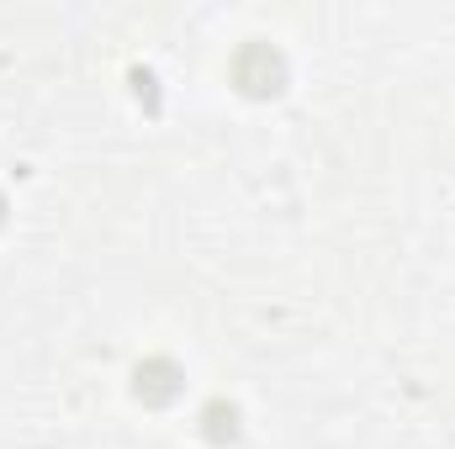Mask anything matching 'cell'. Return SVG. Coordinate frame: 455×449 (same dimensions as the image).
Returning a JSON list of instances; mask_svg holds the SVG:
<instances>
[{
    "label": "cell",
    "instance_id": "1",
    "mask_svg": "<svg viewBox=\"0 0 455 449\" xmlns=\"http://www.w3.org/2000/svg\"><path fill=\"white\" fill-rule=\"evenodd\" d=\"M170 375H175V370H170V365H148V370H138V386H143V381H148V391H154V397H159V402H164V397H170V391H175V386H170Z\"/></svg>",
    "mask_w": 455,
    "mask_h": 449
}]
</instances>
